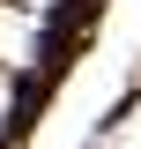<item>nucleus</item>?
I'll use <instances>...</instances> for the list:
<instances>
[{
	"instance_id": "obj_1",
	"label": "nucleus",
	"mask_w": 141,
	"mask_h": 149,
	"mask_svg": "<svg viewBox=\"0 0 141 149\" xmlns=\"http://www.w3.org/2000/svg\"><path fill=\"white\" fill-rule=\"evenodd\" d=\"M30 60H37V22H30V8L0 0V67H30Z\"/></svg>"
},
{
	"instance_id": "obj_2",
	"label": "nucleus",
	"mask_w": 141,
	"mask_h": 149,
	"mask_svg": "<svg viewBox=\"0 0 141 149\" xmlns=\"http://www.w3.org/2000/svg\"><path fill=\"white\" fill-rule=\"evenodd\" d=\"M8 112H15V90H8V67H0V127H8Z\"/></svg>"
},
{
	"instance_id": "obj_3",
	"label": "nucleus",
	"mask_w": 141,
	"mask_h": 149,
	"mask_svg": "<svg viewBox=\"0 0 141 149\" xmlns=\"http://www.w3.org/2000/svg\"><path fill=\"white\" fill-rule=\"evenodd\" d=\"M15 8H30V15H37V8H52V0H15Z\"/></svg>"
}]
</instances>
